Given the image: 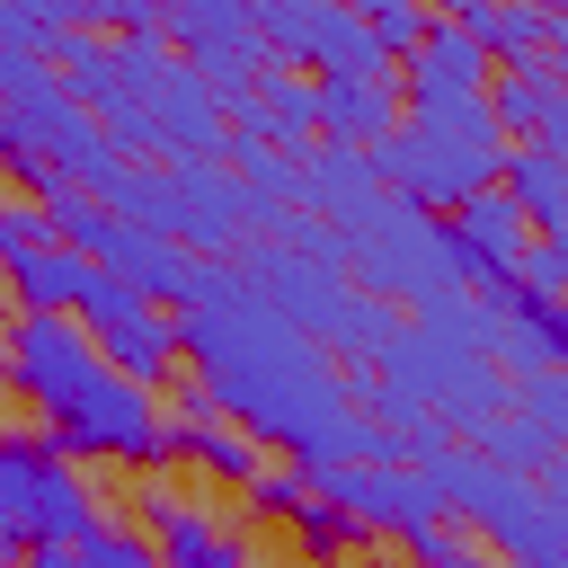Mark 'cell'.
<instances>
[{"mask_svg": "<svg viewBox=\"0 0 568 568\" xmlns=\"http://www.w3.org/2000/svg\"><path fill=\"white\" fill-rule=\"evenodd\" d=\"M133 98H142L151 151H160L169 169H178V160H222V151H231V124H222L213 89H204L178 53H160V62H151V80H133Z\"/></svg>", "mask_w": 568, "mask_h": 568, "instance_id": "obj_11", "label": "cell"}, {"mask_svg": "<svg viewBox=\"0 0 568 568\" xmlns=\"http://www.w3.org/2000/svg\"><path fill=\"white\" fill-rule=\"evenodd\" d=\"M89 337H98V355L133 382V390H169L178 382V364H186V346H178V311H160V302H142V293H124L115 275H98L89 293H80V311H71Z\"/></svg>", "mask_w": 568, "mask_h": 568, "instance_id": "obj_6", "label": "cell"}, {"mask_svg": "<svg viewBox=\"0 0 568 568\" xmlns=\"http://www.w3.org/2000/svg\"><path fill=\"white\" fill-rule=\"evenodd\" d=\"M444 240H453L462 284H515V266H524V248H532V222L515 213L506 186H479L470 204L444 213Z\"/></svg>", "mask_w": 568, "mask_h": 568, "instance_id": "obj_14", "label": "cell"}, {"mask_svg": "<svg viewBox=\"0 0 568 568\" xmlns=\"http://www.w3.org/2000/svg\"><path fill=\"white\" fill-rule=\"evenodd\" d=\"M355 18H364V36H373V44L390 53V62H408V53L426 44V27H435V18L417 9V0H364Z\"/></svg>", "mask_w": 568, "mask_h": 568, "instance_id": "obj_26", "label": "cell"}, {"mask_svg": "<svg viewBox=\"0 0 568 568\" xmlns=\"http://www.w3.org/2000/svg\"><path fill=\"white\" fill-rule=\"evenodd\" d=\"M293 541H302V559H311V568H337V559H346L364 532H355V524H346V515H337V506L311 488V497H302V515H293Z\"/></svg>", "mask_w": 568, "mask_h": 568, "instance_id": "obj_25", "label": "cell"}, {"mask_svg": "<svg viewBox=\"0 0 568 568\" xmlns=\"http://www.w3.org/2000/svg\"><path fill=\"white\" fill-rule=\"evenodd\" d=\"M133 532L160 550V568H257V550H248V532L231 524V515H213L204 497H178L169 479H142L133 488Z\"/></svg>", "mask_w": 568, "mask_h": 568, "instance_id": "obj_9", "label": "cell"}, {"mask_svg": "<svg viewBox=\"0 0 568 568\" xmlns=\"http://www.w3.org/2000/svg\"><path fill=\"white\" fill-rule=\"evenodd\" d=\"M568 89H559V71L550 62H524V71H497L488 80V124H497V142L506 151H524L541 124H550V106H559Z\"/></svg>", "mask_w": 568, "mask_h": 568, "instance_id": "obj_20", "label": "cell"}, {"mask_svg": "<svg viewBox=\"0 0 568 568\" xmlns=\"http://www.w3.org/2000/svg\"><path fill=\"white\" fill-rule=\"evenodd\" d=\"M506 408L550 435V453H568V373H532V382H506Z\"/></svg>", "mask_w": 568, "mask_h": 568, "instance_id": "obj_24", "label": "cell"}, {"mask_svg": "<svg viewBox=\"0 0 568 568\" xmlns=\"http://www.w3.org/2000/svg\"><path fill=\"white\" fill-rule=\"evenodd\" d=\"M550 71H559V89H568V18H550Z\"/></svg>", "mask_w": 568, "mask_h": 568, "instance_id": "obj_32", "label": "cell"}, {"mask_svg": "<svg viewBox=\"0 0 568 568\" xmlns=\"http://www.w3.org/2000/svg\"><path fill=\"white\" fill-rule=\"evenodd\" d=\"M497 169H506V142H497L488 106H462V115H399V133L373 142L382 195H399V204H417V213L470 204L479 186H497Z\"/></svg>", "mask_w": 568, "mask_h": 568, "instance_id": "obj_3", "label": "cell"}, {"mask_svg": "<svg viewBox=\"0 0 568 568\" xmlns=\"http://www.w3.org/2000/svg\"><path fill=\"white\" fill-rule=\"evenodd\" d=\"M311 488H320L355 532H390V541H408V532L444 524V506L426 497V479H417L408 462H337V470H311Z\"/></svg>", "mask_w": 568, "mask_h": 568, "instance_id": "obj_10", "label": "cell"}, {"mask_svg": "<svg viewBox=\"0 0 568 568\" xmlns=\"http://www.w3.org/2000/svg\"><path fill=\"white\" fill-rule=\"evenodd\" d=\"M382 382L399 399H417L435 426H462V435L506 408V373L479 355V311L462 293L417 311V320H399V337L382 346Z\"/></svg>", "mask_w": 568, "mask_h": 568, "instance_id": "obj_2", "label": "cell"}, {"mask_svg": "<svg viewBox=\"0 0 568 568\" xmlns=\"http://www.w3.org/2000/svg\"><path fill=\"white\" fill-rule=\"evenodd\" d=\"M453 27L488 53V62H506V71H524V62H550V9H515V0H470V9H453Z\"/></svg>", "mask_w": 568, "mask_h": 568, "instance_id": "obj_17", "label": "cell"}, {"mask_svg": "<svg viewBox=\"0 0 568 568\" xmlns=\"http://www.w3.org/2000/svg\"><path fill=\"white\" fill-rule=\"evenodd\" d=\"M524 151H541V160H559V169H568V98L550 106V124H541V133H532Z\"/></svg>", "mask_w": 568, "mask_h": 568, "instance_id": "obj_31", "label": "cell"}, {"mask_svg": "<svg viewBox=\"0 0 568 568\" xmlns=\"http://www.w3.org/2000/svg\"><path fill=\"white\" fill-rule=\"evenodd\" d=\"M36 248H53L44 204H27V195H9V186H0V275H9V266H27Z\"/></svg>", "mask_w": 568, "mask_h": 568, "instance_id": "obj_28", "label": "cell"}, {"mask_svg": "<svg viewBox=\"0 0 568 568\" xmlns=\"http://www.w3.org/2000/svg\"><path fill=\"white\" fill-rule=\"evenodd\" d=\"M169 462H195L213 488H248L266 470V444H248L231 417H186V426H169Z\"/></svg>", "mask_w": 568, "mask_h": 568, "instance_id": "obj_19", "label": "cell"}, {"mask_svg": "<svg viewBox=\"0 0 568 568\" xmlns=\"http://www.w3.org/2000/svg\"><path fill=\"white\" fill-rule=\"evenodd\" d=\"M248 18H257V44H266L275 71H337L346 53L373 44L346 0H257Z\"/></svg>", "mask_w": 568, "mask_h": 568, "instance_id": "obj_12", "label": "cell"}, {"mask_svg": "<svg viewBox=\"0 0 568 568\" xmlns=\"http://www.w3.org/2000/svg\"><path fill=\"white\" fill-rule=\"evenodd\" d=\"M106 524V497L80 462H62L44 435H0V541L9 550H71Z\"/></svg>", "mask_w": 568, "mask_h": 568, "instance_id": "obj_5", "label": "cell"}, {"mask_svg": "<svg viewBox=\"0 0 568 568\" xmlns=\"http://www.w3.org/2000/svg\"><path fill=\"white\" fill-rule=\"evenodd\" d=\"M462 444H470L479 462H497V470H515V479H541V470L559 462V453H550V435H532V426H524L515 408H497V417H479V426H470Z\"/></svg>", "mask_w": 568, "mask_h": 568, "instance_id": "obj_22", "label": "cell"}, {"mask_svg": "<svg viewBox=\"0 0 568 568\" xmlns=\"http://www.w3.org/2000/svg\"><path fill=\"white\" fill-rule=\"evenodd\" d=\"M0 568H18V550H9V541H0Z\"/></svg>", "mask_w": 568, "mask_h": 568, "instance_id": "obj_33", "label": "cell"}, {"mask_svg": "<svg viewBox=\"0 0 568 568\" xmlns=\"http://www.w3.org/2000/svg\"><path fill=\"white\" fill-rule=\"evenodd\" d=\"M364 204H382V178H373V151H346V142H320V151L302 160V213H328V231H337V222H355Z\"/></svg>", "mask_w": 568, "mask_h": 568, "instance_id": "obj_16", "label": "cell"}, {"mask_svg": "<svg viewBox=\"0 0 568 568\" xmlns=\"http://www.w3.org/2000/svg\"><path fill=\"white\" fill-rule=\"evenodd\" d=\"M488 80H497V62H488L453 18H435V27H426V44L399 62L408 115H462V106H488Z\"/></svg>", "mask_w": 568, "mask_h": 568, "instance_id": "obj_13", "label": "cell"}, {"mask_svg": "<svg viewBox=\"0 0 568 568\" xmlns=\"http://www.w3.org/2000/svg\"><path fill=\"white\" fill-rule=\"evenodd\" d=\"M302 497H311V470H302V462H266V470L248 479V506H257V515H275V524H293V515H302Z\"/></svg>", "mask_w": 568, "mask_h": 568, "instance_id": "obj_29", "label": "cell"}, {"mask_svg": "<svg viewBox=\"0 0 568 568\" xmlns=\"http://www.w3.org/2000/svg\"><path fill=\"white\" fill-rule=\"evenodd\" d=\"M27 568H160V550H151L133 524H98V532L71 541V550H27Z\"/></svg>", "mask_w": 568, "mask_h": 568, "instance_id": "obj_23", "label": "cell"}, {"mask_svg": "<svg viewBox=\"0 0 568 568\" xmlns=\"http://www.w3.org/2000/svg\"><path fill=\"white\" fill-rule=\"evenodd\" d=\"M408 559H417V568H515V559L479 550L462 524H426V532H408Z\"/></svg>", "mask_w": 568, "mask_h": 568, "instance_id": "obj_27", "label": "cell"}, {"mask_svg": "<svg viewBox=\"0 0 568 568\" xmlns=\"http://www.w3.org/2000/svg\"><path fill=\"white\" fill-rule=\"evenodd\" d=\"M497 186L515 195V213L532 222V240H568V169L541 160V151H506Z\"/></svg>", "mask_w": 568, "mask_h": 568, "instance_id": "obj_21", "label": "cell"}, {"mask_svg": "<svg viewBox=\"0 0 568 568\" xmlns=\"http://www.w3.org/2000/svg\"><path fill=\"white\" fill-rule=\"evenodd\" d=\"M222 124H231V142H240V133H266L293 169L320 151V98H311V80H302V71H275V62L257 71V89H248Z\"/></svg>", "mask_w": 568, "mask_h": 568, "instance_id": "obj_15", "label": "cell"}, {"mask_svg": "<svg viewBox=\"0 0 568 568\" xmlns=\"http://www.w3.org/2000/svg\"><path fill=\"white\" fill-rule=\"evenodd\" d=\"M160 36H169L178 62L213 89L222 115H231V106L257 89V71H266V44H257L248 0H178V9H160Z\"/></svg>", "mask_w": 568, "mask_h": 568, "instance_id": "obj_7", "label": "cell"}, {"mask_svg": "<svg viewBox=\"0 0 568 568\" xmlns=\"http://www.w3.org/2000/svg\"><path fill=\"white\" fill-rule=\"evenodd\" d=\"M515 284H524L532 302H568V240H532L524 266H515Z\"/></svg>", "mask_w": 568, "mask_h": 568, "instance_id": "obj_30", "label": "cell"}, {"mask_svg": "<svg viewBox=\"0 0 568 568\" xmlns=\"http://www.w3.org/2000/svg\"><path fill=\"white\" fill-rule=\"evenodd\" d=\"M0 284H9V302H18L27 320H71V311H80V293L98 284V266H89L80 248H62V240H53V248H36L27 266H9Z\"/></svg>", "mask_w": 568, "mask_h": 568, "instance_id": "obj_18", "label": "cell"}, {"mask_svg": "<svg viewBox=\"0 0 568 568\" xmlns=\"http://www.w3.org/2000/svg\"><path fill=\"white\" fill-rule=\"evenodd\" d=\"M0 390L36 408V435L62 462H124L142 479H160V462H169V408L151 390H133L80 320L18 311L0 337Z\"/></svg>", "mask_w": 568, "mask_h": 568, "instance_id": "obj_1", "label": "cell"}, {"mask_svg": "<svg viewBox=\"0 0 568 568\" xmlns=\"http://www.w3.org/2000/svg\"><path fill=\"white\" fill-rule=\"evenodd\" d=\"M311 98H320V142H346V151L390 142V133H399V115H408L399 62H390L382 44H364V53H346L337 71H320V80H311Z\"/></svg>", "mask_w": 568, "mask_h": 568, "instance_id": "obj_8", "label": "cell"}, {"mask_svg": "<svg viewBox=\"0 0 568 568\" xmlns=\"http://www.w3.org/2000/svg\"><path fill=\"white\" fill-rule=\"evenodd\" d=\"M0 320H9V284H0Z\"/></svg>", "mask_w": 568, "mask_h": 568, "instance_id": "obj_34", "label": "cell"}, {"mask_svg": "<svg viewBox=\"0 0 568 568\" xmlns=\"http://www.w3.org/2000/svg\"><path fill=\"white\" fill-rule=\"evenodd\" d=\"M337 240H346V275H355L373 302H399L408 320L462 293V266H453L444 222L417 213V204H399V195H382V204H364L355 222H337Z\"/></svg>", "mask_w": 568, "mask_h": 568, "instance_id": "obj_4", "label": "cell"}]
</instances>
